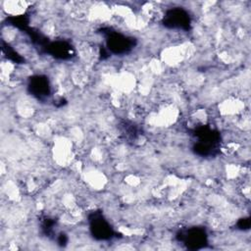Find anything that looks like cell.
I'll list each match as a JSON object with an SVG mask.
<instances>
[{"mask_svg": "<svg viewBox=\"0 0 251 251\" xmlns=\"http://www.w3.org/2000/svg\"><path fill=\"white\" fill-rule=\"evenodd\" d=\"M219 111L224 116H236L244 111V102L236 97H229L221 102Z\"/></svg>", "mask_w": 251, "mask_h": 251, "instance_id": "obj_1", "label": "cell"}, {"mask_svg": "<svg viewBox=\"0 0 251 251\" xmlns=\"http://www.w3.org/2000/svg\"><path fill=\"white\" fill-rule=\"evenodd\" d=\"M28 9V3L25 1H4L2 2V10L11 16H20L25 14Z\"/></svg>", "mask_w": 251, "mask_h": 251, "instance_id": "obj_2", "label": "cell"}]
</instances>
